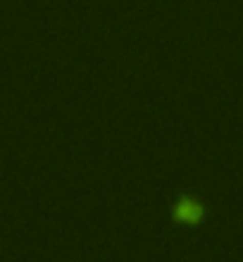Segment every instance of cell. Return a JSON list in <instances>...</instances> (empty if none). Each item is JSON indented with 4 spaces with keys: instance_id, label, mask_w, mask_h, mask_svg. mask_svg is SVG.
<instances>
[{
    "instance_id": "1",
    "label": "cell",
    "mask_w": 243,
    "mask_h": 262,
    "mask_svg": "<svg viewBox=\"0 0 243 262\" xmlns=\"http://www.w3.org/2000/svg\"><path fill=\"white\" fill-rule=\"evenodd\" d=\"M174 217H176L179 222H191V224H193V222L201 220V207L195 205L193 200L184 198L179 205L174 207Z\"/></svg>"
}]
</instances>
